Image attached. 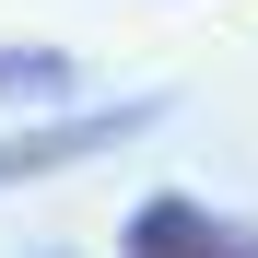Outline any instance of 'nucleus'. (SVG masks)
<instances>
[{"instance_id":"f257e3e1","label":"nucleus","mask_w":258,"mask_h":258,"mask_svg":"<svg viewBox=\"0 0 258 258\" xmlns=\"http://www.w3.org/2000/svg\"><path fill=\"white\" fill-rule=\"evenodd\" d=\"M176 117V94H117V106H59V117H24L0 129V188H35V176H71V164H94L117 141H141V129Z\"/></svg>"},{"instance_id":"f03ea898","label":"nucleus","mask_w":258,"mask_h":258,"mask_svg":"<svg viewBox=\"0 0 258 258\" xmlns=\"http://www.w3.org/2000/svg\"><path fill=\"white\" fill-rule=\"evenodd\" d=\"M117 258H258V223H235V211H211L188 188H153V200H129Z\"/></svg>"},{"instance_id":"7ed1b4c3","label":"nucleus","mask_w":258,"mask_h":258,"mask_svg":"<svg viewBox=\"0 0 258 258\" xmlns=\"http://www.w3.org/2000/svg\"><path fill=\"white\" fill-rule=\"evenodd\" d=\"M0 106H71V47H0Z\"/></svg>"}]
</instances>
